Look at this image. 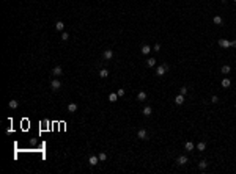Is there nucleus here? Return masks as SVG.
Masks as SVG:
<instances>
[{
  "label": "nucleus",
  "instance_id": "f03ea898",
  "mask_svg": "<svg viewBox=\"0 0 236 174\" xmlns=\"http://www.w3.org/2000/svg\"><path fill=\"white\" fill-rule=\"evenodd\" d=\"M137 138H140V140H148V132H146L145 129H140L139 132H137Z\"/></svg>",
  "mask_w": 236,
  "mask_h": 174
},
{
  "label": "nucleus",
  "instance_id": "bb28decb",
  "mask_svg": "<svg viewBox=\"0 0 236 174\" xmlns=\"http://www.w3.org/2000/svg\"><path fill=\"white\" fill-rule=\"evenodd\" d=\"M180 94L186 96V94H187V88H186V86H183V88H181V89H180Z\"/></svg>",
  "mask_w": 236,
  "mask_h": 174
},
{
  "label": "nucleus",
  "instance_id": "0eeeda50",
  "mask_svg": "<svg viewBox=\"0 0 236 174\" xmlns=\"http://www.w3.org/2000/svg\"><path fill=\"white\" fill-rule=\"evenodd\" d=\"M176 162H178V165H181V166H183V165H186V163H187V157H186V155H180Z\"/></svg>",
  "mask_w": 236,
  "mask_h": 174
},
{
  "label": "nucleus",
  "instance_id": "ddd939ff",
  "mask_svg": "<svg viewBox=\"0 0 236 174\" xmlns=\"http://www.w3.org/2000/svg\"><path fill=\"white\" fill-rule=\"evenodd\" d=\"M17 105H19V102H17V100H10V102H8V107H10L11 110L17 108Z\"/></svg>",
  "mask_w": 236,
  "mask_h": 174
},
{
  "label": "nucleus",
  "instance_id": "20e7f679",
  "mask_svg": "<svg viewBox=\"0 0 236 174\" xmlns=\"http://www.w3.org/2000/svg\"><path fill=\"white\" fill-rule=\"evenodd\" d=\"M219 45L224 47V49H228V47H230V41H228V39H225V38H220V39H219Z\"/></svg>",
  "mask_w": 236,
  "mask_h": 174
},
{
  "label": "nucleus",
  "instance_id": "39448f33",
  "mask_svg": "<svg viewBox=\"0 0 236 174\" xmlns=\"http://www.w3.org/2000/svg\"><path fill=\"white\" fill-rule=\"evenodd\" d=\"M175 104H176V105H183V104H184V96L183 94H178L175 97Z\"/></svg>",
  "mask_w": 236,
  "mask_h": 174
},
{
  "label": "nucleus",
  "instance_id": "6ab92c4d",
  "mask_svg": "<svg viewBox=\"0 0 236 174\" xmlns=\"http://www.w3.org/2000/svg\"><path fill=\"white\" fill-rule=\"evenodd\" d=\"M116 99H118V94H115V93H110L109 94V100L110 102H116Z\"/></svg>",
  "mask_w": 236,
  "mask_h": 174
},
{
  "label": "nucleus",
  "instance_id": "7c9ffc66",
  "mask_svg": "<svg viewBox=\"0 0 236 174\" xmlns=\"http://www.w3.org/2000/svg\"><path fill=\"white\" fill-rule=\"evenodd\" d=\"M230 47H236V41H230Z\"/></svg>",
  "mask_w": 236,
  "mask_h": 174
},
{
  "label": "nucleus",
  "instance_id": "7ed1b4c3",
  "mask_svg": "<svg viewBox=\"0 0 236 174\" xmlns=\"http://www.w3.org/2000/svg\"><path fill=\"white\" fill-rule=\"evenodd\" d=\"M50 86H52V89H54V91L60 89V88H61V82H60L58 79H55V80H52V83H50Z\"/></svg>",
  "mask_w": 236,
  "mask_h": 174
},
{
  "label": "nucleus",
  "instance_id": "9b49d317",
  "mask_svg": "<svg viewBox=\"0 0 236 174\" xmlns=\"http://www.w3.org/2000/svg\"><path fill=\"white\" fill-rule=\"evenodd\" d=\"M140 52H142L143 53V55H148V53H150L151 52V47H150V45H143V47H142V50H140Z\"/></svg>",
  "mask_w": 236,
  "mask_h": 174
},
{
  "label": "nucleus",
  "instance_id": "1a4fd4ad",
  "mask_svg": "<svg viewBox=\"0 0 236 174\" xmlns=\"http://www.w3.org/2000/svg\"><path fill=\"white\" fill-rule=\"evenodd\" d=\"M194 143H192V141H186V144H184V149H186V151H194Z\"/></svg>",
  "mask_w": 236,
  "mask_h": 174
},
{
  "label": "nucleus",
  "instance_id": "2eb2a0df",
  "mask_svg": "<svg viewBox=\"0 0 236 174\" xmlns=\"http://www.w3.org/2000/svg\"><path fill=\"white\" fill-rule=\"evenodd\" d=\"M61 72H63V69H61L60 66H55V68H54V75H61Z\"/></svg>",
  "mask_w": 236,
  "mask_h": 174
},
{
  "label": "nucleus",
  "instance_id": "5701e85b",
  "mask_svg": "<svg viewBox=\"0 0 236 174\" xmlns=\"http://www.w3.org/2000/svg\"><path fill=\"white\" fill-rule=\"evenodd\" d=\"M143 114H145V116H150V114H151V107L146 105L145 108H143Z\"/></svg>",
  "mask_w": 236,
  "mask_h": 174
},
{
  "label": "nucleus",
  "instance_id": "2f4dec72",
  "mask_svg": "<svg viewBox=\"0 0 236 174\" xmlns=\"http://www.w3.org/2000/svg\"><path fill=\"white\" fill-rule=\"evenodd\" d=\"M235 2H236V0H235Z\"/></svg>",
  "mask_w": 236,
  "mask_h": 174
},
{
  "label": "nucleus",
  "instance_id": "a211bd4d",
  "mask_svg": "<svg viewBox=\"0 0 236 174\" xmlns=\"http://www.w3.org/2000/svg\"><path fill=\"white\" fill-rule=\"evenodd\" d=\"M137 99L143 102V100L146 99V93H145V91H140V93H139V96H137Z\"/></svg>",
  "mask_w": 236,
  "mask_h": 174
},
{
  "label": "nucleus",
  "instance_id": "dca6fc26",
  "mask_svg": "<svg viewBox=\"0 0 236 174\" xmlns=\"http://www.w3.org/2000/svg\"><path fill=\"white\" fill-rule=\"evenodd\" d=\"M107 75H109V71H107V69H101V71H99V77H101V79H105Z\"/></svg>",
  "mask_w": 236,
  "mask_h": 174
},
{
  "label": "nucleus",
  "instance_id": "393cba45",
  "mask_svg": "<svg viewBox=\"0 0 236 174\" xmlns=\"http://www.w3.org/2000/svg\"><path fill=\"white\" fill-rule=\"evenodd\" d=\"M68 39H69V35H68L66 31H63V33H61V41H68Z\"/></svg>",
  "mask_w": 236,
  "mask_h": 174
},
{
  "label": "nucleus",
  "instance_id": "4be33fe9",
  "mask_svg": "<svg viewBox=\"0 0 236 174\" xmlns=\"http://www.w3.org/2000/svg\"><path fill=\"white\" fill-rule=\"evenodd\" d=\"M68 110H69L71 113H74L76 110H77V104H69V105H68Z\"/></svg>",
  "mask_w": 236,
  "mask_h": 174
},
{
  "label": "nucleus",
  "instance_id": "4468645a",
  "mask_svg": "<svg viewBox=\"0 0 236 174\" xmlns=\"http://www.w3.org/2000/svg\"><path fill=\"white\" fill-rule=\"evenodd\" d=\"M112 57H113V52H112V50H104V58H105V60H110Z\"/></svg>",
  "mask_w": 236,
  "mask_h": 174
},
{
  "label": "nucleus",
  "instance_id": "f8f14e48",
  "mask_svg": "<svg viewBox=\"0 0 236 174\" xmlns=\"http://www.w3.org/2000/svg\"><path fill=\"white\" fill-rule=\"evenodd\" d=\"M220 71H222V74H230V71H231V68H230L228 65H224L220 68Z\"/></svg>",
  "mask_w": 236,
  "mask_h": 174
},
{
  "label": "nucleus",
  "instance_id": "6e6552de",
  "mask_svg": "<svg viewBox=\"0 0 236 174\" xmlns=\"http://www.w3.org/2000/svg\"><path fill=\"white\" fill-rule=\"evenodd\" d=\"M55 30H57V31H63V30H65V24L61 22V20H58V22L55 24Z\"/></svg>",
  "mask_w": 236,
  "mask_h": 174
},
{
  "label": "nucleus",
  "instance_id": "aec40b11",
  "mask_svg": "<svg viewBox=\"0 0 236 174\" xmlns=\"http://www.w3.org/2000/svg\"><path fill=\"white\" fill-rule=\"evenodd\" d=\"M146 65H148V68H153V66H156V60L154 58H148Z\"/></svg>",
  "mask_w": 236,
  "mask_h": 174
},
{
  "label": "nucleus",
  "instance_id": "c85d7f7f",
  "mask_svg": "<svg viewBox=\"0 0 236 174\" xmlns=\"http://www.w3.org/2000/svg\"><path fill=\"white\" fill-rule=\"evenodd\" d=\"M116 94H118V96H124V89H123V88H120V89L116 91Z\"/></svg>",
  "mask_w": 236,
  "mask_h": 174
},
{
  "label": "nucleus",
  "instance_id": "423d86ee",
  "mask_svg": "<svg viewBox=\"0 0 236 174\" xmlns=\"http://www.w3.org/2000/svg\"><path fill=\"white\" fill-rule=\"evenodd\" d=\"M98 160H99V157H98V155H91L90 159H88V163H90L91 166H94V165H98Z\"/></svg>",
  "mask_w": 236,
  "mask_h": 174
},
{
  "label": "nucleus",
  "instance_id": "cd10ccee",
  "mask_svg": "<svg viewBox=\"0 0 236 174\" xmlns=\"http://www.w3.org/2000/svg\"><path fill=\"white\" fill-rule=\"evenodd\" d=\"M211 102H213V104H217L219 102V97H217V96H213V97H211Z\"/></svg>",
  "mask_w": 236,
  "mask_h": 174
},
{
  "label": "nucleus",
  "instance_id": "b1692460",
  "mask_svg": "<svg viewBox=\"0 0 236 174\" xmlns=\"http://www.w3.org/2000/svg\"><path fill=\"white\" fill-rule=\"evenodd\" d=\"M206 166H208V163H206L205 160H202V162L198 163V168H200V169H206Z\"/></svg>",
  "mask_w": 236,
  "mask_h": 174
},
{
  "label": "nucleus",
  "instance_id": "9d476101",
  "mask_svg": "<svg viewBox=\"0 0 236 174\" xmlns=\"http://www.w3.org/2000/svg\"><path fill=\"white\" fill-rule=\"evenodd\" d=\"M220 85H222V88H228L230 85H231V82H230V79H222Z\"/></svg>",
  "mask_w": 236,
  "mask_h": 174
},
{
  "label": "nucleus",
  "instance_id": "412c9836",
  "mask_svg": "<svg viewBox=\"0 0 236 174\" xmlns=\"http://www.w3.org/2000/svg\"><path fill=\"white\" fill-rule=\"evenodd\" d=\"M213 22L216 24V25H220V24H222V17H220V16H214Z\"/></svg>",
  "mask_w": 236,
  "mask_h": 174
},
{
  "label": "nucleus",
  "instance_id": "a878e982",
  "mask_svg": "<svg viewBox=\"0 0 236 174\" xmlns=\"http://www.w3.org/2000/svg\"><path fill=\"white\" fill-rule=\"evenodd\" d=\"M98 157H99V160H101V162H104V160L107 159V154H105V152H101V154L98 155Z\"/></svg>",
  "mask_w": 236,
  "mask_h": 174
},
{
  "label": "nucleus",
  "instance_id": "c756f323",
  "mask_svg": "<svg viewBox=\"0 0 236 174\" xmlns=\"http://www.w3.org/2000/svg\"><path fill=\"white\" fill-rule=\"evenodd\" d=\"M154 50H156V52H159V50H161V45L156 44V45H154Z\"/></svg>",
  "mask_w": 236,
  "mask_h": 174
},
{
  "label": "nucleus",
  "instance_id": "f3484780",
  "mask_svg": "<svg viewBox=\"0 0 236 174\" xmlns=\"http://www.w3.org/2000/svg\"><path fill=\"white\" fill-rule=\"evenodd\" d=\"M197 149H198V151H205L206 149V143L205 141H200V143L197 144Z\"/></svg>",
  "mask_w": 236,
  "mask_h": 174
},
{
  "label": "nucleus",
  "instance_id": "f257e3e1",
  "mask_svg": "<svg viewBox=\"0 0 236 174\" xmlns=\"http://www.w3.org/2000/svg\"><path fill=\"white\" fill-rule=\"evenodd\" d=\"M169 69H170L169 65H161V66H157V68H156V74H157V75H164Z\"/></svg>",
  "mask_w": 236,
  "mask_h": 174
}]
</instances>
